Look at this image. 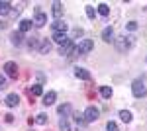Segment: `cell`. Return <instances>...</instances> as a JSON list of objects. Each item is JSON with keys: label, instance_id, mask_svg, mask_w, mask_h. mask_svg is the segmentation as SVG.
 <instances>
[{"label": "cell", "instance_id": "2e32d148", "mask_svg": "<svg viewBox=\"0 0 147 131\" xmlns=\"http://www.w3.org/2000/svg\"><path fill=\"white\" fill-rule=\"evenodd\" d=\"M10 41H12V45L20 47V45L24 43V33H20V32H12V35H10Z\"/></svg>", "mask_w": 147, "mask_h": 131}, {"label": "cell", "instance_id": "4316f807", "mask_svg": "<svg viewBox=\"0 0 147 131\" xmlns=\"http://www.w3.org/2000/svg\"><path fill=\"white\" fill-rule=\"evenodd\" d=\"M59 127H61V131H71V125H69V120H67V118H61Z\"/></svg>", "mask_w": 147, "mask_h": 131}, {"label": "cell", "instance_id": "ba28073f", "mask_svg": "<svg viewBox=\"0 0 147 131\" xmlns=\"http://www.w3.org/2000/svg\"><path fill=\"white\" fill-rule=\"evenodd\" d=\"M63 10H65L63 2L55 0V2L51 4V14H53V18H55V20H61V16H63Z\"/></svg>", "mask_w": 147, "mask_h": 131}, {"label": "cell", "instance_id": "836d02e7", "mask_svg": "<svg viewBox=\"0 0 147 131\" xmlns=\"http://www.w3.org/2000/svg\"><path fill=\"white\" fill-rule=\"evenodd\" d=\"M2 88H6V77L0 75V90H2Z\"/></svg>", "mask_w": 147, "mask_h": 131}, {"label": "cell", "instance_id": "5bb4252c", "mask_svg": "<svg viewBox=\"0 0 147 131\" xmlns=\"http://www.w3.org/2000/svg\"><path fill=\"white\" fill-rule=\"evenodd\" d=\"M4 104H6L8 108H16V106L20 104V96H18V94H8L6 100H4Z\"/></svg>", "mask_w": 147, "mask_h": 131}, {"label": "cell", "instance_id": "d4e9b609", "mask_svg": "<svg viewBox=\"0 0 147 131\" xmlns=\"http://www.w3.org/2000/svg\"><path fill=\"white\" fill-rule=\"evenodd\" d=\"M28 94H30V96H41V94H43V88H41V84H34V86H32V90H30V92H28Z\"/></svg>", "mask_w": 147, "mask_h": 131}, {"label": "cell", "instance_id": "83f0119b", "mask_svg": "<svg viewBox=\"0 0 147 131\" xmlns=\"http://www.w3.org/2000/svg\"><path fill=\"white\" fill-rule=\"evenodd\" d=\"M35 123L45 125V123H47V116H45V114H37V116H35Z\"/></svg>", "mask_w": 147, "mask_h": 131}, {"label": "cell", "instance_id": "9a60e30c", "mask_svg": "<svg viewBox=\"0 0 147 131\" xmlns=\"http://www.w3.org/2000/svg\"><path fill=\"white\" fill-rule=\"evenodd\" d=\"M55 100H57V92L49 90L45 96H43V102H41V104H43V106H53V104H55Z\"/></svg>", "mask_w": 147, "mask_h": 131}, {"label": "cell", "instance_id": "f1b7e54d", "mask_svg": "<svg viewBox=\"0 0 147 131\" xmlns=\"http://www.w3.org/2000/svg\"><path fill=\"white\" fill-rule=\"evenodd\" d=\"M86 16H88L90 20H94V18H96V8L88 4V6H86Z\"/></svg>", "mask_w": 147, "mask_h": 131}, {"label": "cell", "instance_id": "ffe728a7", "mask_svg": "<svg viewBox=\"0 0 147 131\" xmlns=\"http://www.w3.org/2000/svg\"><path fill=\"white\" fill-rule=\"evenodd\" d=\"M12 10V4L6 0H0V16H8Z\"/></svg>", "mask_w": 147, "mask_h": 131}, {"label": "cell", "instance_id": "4dcf8cb0", "mask_svg": "<svg viewBox=\"0 0 147 131\" xmlns=\"http://www.w3.org/2000/svg\"><path fill=\"white\" fill-rule=\"evenodd\" d=\"M125 28H127L129 32H136V30H137V22H127V24H125Z\"/></svg>", "mask_w": 147, "mask_h": 131}, {"label": "cell", "instance_id": "8fae6325", "mask_svg": "<svg viewBox=\"0 0 147 131\" xmlns=\"http://www.w3.org/2000/svg\"><path fill=\"white\" fill-rule=\"evenodd\" d=\"M57 114H59L61 118H67V120H69V116H73V108H71V104H61V106L57 108Z\"/></svg>", "mask_w": 147, "mask_h": 131}, {"label": "cell", "instance_id": "d6a6232c", "mask_svg": "<svg viewBox=\"0 0 147 131\" xmlns=\"http://www.w3.org/2000/svg\"><path fill=\"white\" fill-rule=\"evenodd\" d=\"M4 120H6V123H14V116H12V114H6Z\"/></svg>", "mask_w": 147, "mask_h": 131}, {"label": "cell", "instance_id": "1f68e13d", "mask_svg": "<svg viewBox=\"0 0 147 131\" xmlns=\"http://www.w3.org/2000/svg\"><path fill=\"white\" fill-rule=\"evenodd\" d=\"M20 10H22V8H14V6H12L10 16H14V18H16V16H20Z\"/></svg>", "mask_w": 147, "mask_h": 131}, {"label": "cell", "instance_id": "30bf717a", "mask_svg": "<svg viewBox=\"0 0 147 131\" xmlns=\"http://www.w3.org/2000/svg\"><path fill=\"white\" fill-rule=\"evenodd\" d=\"M51 28H53V33H67V30H69V26L65 22H61V20H55L51 24Z\"/></svg>", "mask_w": 147, "mask_h": 131}, {"label": "cell", "instance_id": "52a82bcc", "mask_svg": "<svg viewBox=\"0 0 147 131\" xmlns=\"http://www.w3.org/2000/svg\"><path fill=\"white\" fill-rule=\"evenodd\" d=\"M75 49H77V45L73 43V41H69V43L59 47V55H63V57H73V55H75Z\"/></svg>", "mask_w": 147, "mask_h": 131}, {"label": "cell", "instance_id": "44dd1931", "mask_svg": "<svg viewBox=\"0 0 147 131\" xmlns=\"http://www.w3.org/2000/svg\"><path fill=\"white\" fill-rule=\"evenodd\" d=\"M51 49H53V43H51L49 39H41V45H39V51H41L43 55H47L49 51H51Z\"/></svg>", "mask_w": 147, "mask_h": 131}, {"label": "cell", "instance_id": "cb8c5ba5", "mask_svg": "<svg viewBox=\"0 0 147 131\" xmlns=\"http://www.w3.org/2000/svg\"><path fill=\"white\" fill-rule=\"evenodd\" d=\"M82 35H84V30H82V28H75V30L71 32V35H69V39L73 41V39H79V37H82Z\"/></svg>", "mask_w": 147, "mask_h": 131}, {"label": "cell", "instance_id": "f546056e", "mask_svg": "<svg viewBox=\"0 0 147 131\" xmlns=\"http://www.w3.org/2000/svg\"><path fill=\"white\" fill-rule=\"evenodd\" d=\"M106 131H120L118 129V123H116V121H108V123H106Z\"/></svg>", "mask_w": 147, "mask_h": 131}, {"label": "cell", "instance_id": "5b68a950", "mask_svg": "<svg viewBox=\"0 0 147 131\" xmlns=\"http://www.w3.org/2000/svg\"><path fill=\"white\" fill-rule=\"evenodd\" d=\"M34 14H35V16H34V26H35V28H43V26L47 24V16L41 12V8H39V6H35Z\"/></svg>", "mask_w": 147, "mask_h": 131}, {"label": "cell", "instance_id": "ac0fdd59", "mask_svg": "<svg viewBox=\"0 0 147 131\" xmlns=\"http://www.w3.org/2000/svg\"><path fill=\"white\" fill-rule=\"evenodd\" d=\"M73 120L77 121V125H79L80 129L88 125V123H86V120H84V114H79V112H75V114H73Z\"/></svg>", "mask_w": 147, "mask_h": 131}, {"label": "cell", "instance_id": "7a4b0ae2", "mask_svg": "<svg viewBox=\"0 0 147 131\" xmlns=\"http://www.w3.org/2000/svg\"><path fill=\"white\" fill-rule=\"evenodd\" d=\"M92 49H94V41H92V39H82V41L77 45L75 55H86V53H90Z\"/></svg>", "mask_w": 147, "mask_h": 131}, {"label": "cell", "instance_id": "8992f818", "mask_svg": "<svg viewBox=\"0 0 147 131\" xmlns=\"http://www.w3.org/2000/svg\"><path fill=\"white\" fill-rule=\"evenodd\" d=\"M4 73H6V77H8V78H18V65H16L14 61L4 63Z\"/></svg>", "mask_w": 147, "mask_h": 131}, {"label": "cell", "instance_id": "3957f363", "mask_svg": "<svg viewBox=\"0 0 147 131\" xmlns=\"http://www.w3.org/2000/svg\"><path fill=\"white\" fill-rule=\"evenodd\" d=\"M131 94H134L136 98H145L147 96L145 84H143L141 80H134V82H131Z\"/></svg>", "mask_w": 147, "mask_h": 131}, {"label": "cell", "instance_id": "d6986e66", "mask_svg": "<svg viewBox=\"0 0 147 131\" xmlns=\"http://www.w3.org/2000/svg\"><path fill=\"white\" fill-rule=\"evenodd\" d=\"M96 14H100L104 18H108V14H110V6L106 4V2H100L98 6H96Z\"/></svg>", "mask_w": 147, "mask_h": 131}, {"label": "cell", "instance_id": "277c9868", "mask_svg": "<svg viewBox=\"0 0 147 131\" xmlns=\"http://www.w3.org/2000/svg\"><path fill=\"white\" fill-rule=\"evenodd\" d=\"M100 118V110L96 108V106H88V108L84 110V120L86 123H92V121H96Z\"/></svg>", "mask_w": 147, "mask_h": 131}, {"label": "cell", "instance_id": "7c38bea8", "mask_svg": "<svg viewBox=\"0 0 147 131\" xmlns=\"http://www.w3.org/2000/svg\"><path fill=\"white\" fill-rule=\"evenodd\" d=\"M75 77L80 78V80H90V73H88L84 67H77V69H75Z\"/></svg>", "mask_w": 147, "mask_h": 131}, {"label": "cell", "instance_id": "7402d4cb", "mask_svg": "<svg viewBox=\"0 0 147 131\" xmlns=\"http://www.w3.org/2000/svg\"><path fill=\"white\" fill-rule=\"evenodd\" d=\"M118 116H120V120L124 121V123H129V121L134 120V118H131V112H129V110H120V114H118Z\"/></svg>", "mask_w": 147, "mask_h": 131}, {"label": "cell", "instance_id": "e575fe53", "mask_svg": "<svg viewBox=\"0 0 147 131\" xmlns=\"http://www.w3.org/2000/svg\"><path fill=\"white\" fill-rule=\"evenodd\" d=\"M6 28H8V24L4 22V20H2V22H0V30H6Z\"/></svg>", "mask_w": 147, "mask_h": 131}, {"label": "cell", "instance_id": "e0dca14e", "mask_svg": "<svg viewBox=\"0 0 147 131\" xmlns=\"http://www.w3.org/2000/svg\"><path fill=\"white\" fill-rule=\"evenodd\" d=\"M32 26H34V22H32V20H20L18 32H20V33H28L30 30H32Z\"/></svg>", "mask_w": 147, "mask_h": 131}, {"label": "cell", "instance_id": "484cf974", "mask_svg": "<svg viewBox=\"0 0 147 131\" xmlns=\"http://www.w3.org/2000/svg\"><path fill=\"white\" fill-rule=\"evenodd\" d=\"M100 96L104 100H110L112 98V88L110 86H100Z\"/></svg>", "mask_w": 147, "mask_h": 131}, {"label": "cell", "instance_id": "9c48e42d", "mask_svg": "<svg viewBox=\"0 0 147 131\" xmlns=\"http://www.w3.org/2000/svg\"><path fill=\"white\" fill-rule=\"evenodd\" d=\"M102 39H104L106 43H114L116 37H114V28L112 26H106V28L102 30Z\"/></svg>", "mask_w": 147, "mask_h": 131}, {"label": "cell", "instance_id": "603a6c76", "mask_svg": "<svg viewBox=\"0 0 147 131\" xmlns=\"http://www.w3.org/2000/svg\"><path fill=\"white\" fill-rule=\"evenodd\" d=\"M26 43H28V47H30V49H39V45H41V43H39V37H35V35H32Z\"/></svg>", "mask_w": 147, "mask_h": 131}, {"label": "cell", "instance_id": "6da1fadb", "mask_svg": "<svg viewBox=\"0 0 147 131\" xmlns=\"http://www.w3.org/2000/svg\"><path fill=\"white\" fill-rule=\"evenodd\" d=\"M134 41H136V37H134V35H120V37H116V39H114L116 49H118L120 53L129 51V49H131V45H134Z\"/></svg>", "mask_w": 147, "mask_h": 131}, {"label": "cell", "instance_id": "4fadbf2b", "mask_svg": "<svg viewBox=\"0 0 147 131\" xmlns=\"http://www.w3.org/2000/svg\"><path fill=\"white\" fill-rule=\"evenodd\" d=\"M51 39H53V41H55V43L59 45V47L71 41V39H69V35H67V33H53V37H51Z\"/></svg>", "mask_w": 147, "mask_h": 131}]
</instances>
